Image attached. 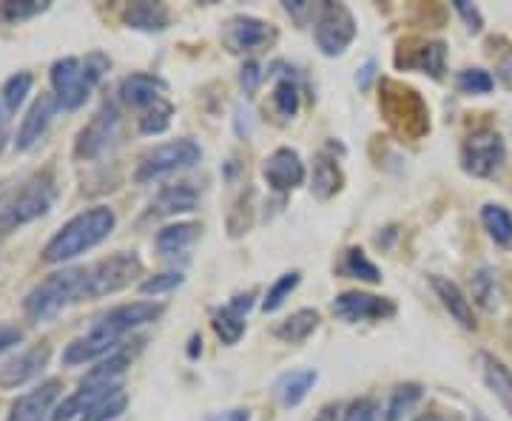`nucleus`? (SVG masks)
I'll use <instances>...</instances> for the list:
<instances>
[{
  "instance_id": "nucleus-1",
  "label": "nucleus",
  "mask_w": 512,
  "mask_h": 421,
  "mask_svg": "<svg viewBox=\"0 0 512 421\" xmlns=\"http://www.w3.org/2000/svg\"><path fill=\"white\" fill-rule=\"evenodd\" d=\"M163 311L165 308L160 302H131V305H120L114 311L103 313L86 336H80V339H74L72 345H66L63 362L66 365H83V362H94V359L106 356L109 350L117 348V342L126 336L128 330L160 319Z\"/></svg>"
},
{
  "instance_id": "nucleus-2",
  "label": "nucleus",
  "mask_w": 512,
  "mask_h": 421,
  "mask_svg": "<svg viewBox=\"0 0 512 421\" xmlns=\"http://www.w3.org/2000/svg\"><path fill=\"white\" fill-rule=\"evenodd\" d=\"M114 225H117V217H114L111 208H106V205L89 208V211L77 214L74 220H69L57 231L52 242L43 248V259L49 265H60V262L80 257V254L92 251L94 245H100L103 239L109 237Z\"/></svg>"
},
{
  "instance_id": "nucleus-3",
  "label": "nucleus",
  "mask_w": 512,
  "mask_h": 421,
  "mask_svg": "<svg viewBox=\"0 0 512 421\" xmlns=\"http://www.w3.org/2000/svg\"><path fill=\"white\" fill-rule=\"evenodd\" d=\"M126 367L128 353H111L106 362H100L97 367H92V370L80 379L77 390H74L72 396L52 413V421H69L74 419V416H83L86 410H92L94 404L103 402L106 396L123 390V387H120V379H123Z\"/></svg>"
},
{
  "instance_id": "nucleus-4",
  "label": "nucleus",
  "mask_w": 512,
  "mask_h": 421,
  "mask_svg": "<svg viewBox=\"0 0 512 421\" xmlns=\"http://www.w3.org/2000/svg\"><path fill=\"white\" fill-rule=\"evenodd\" d=\"M106 72H109V57L97 55V52L86 57V60H77V57L57 60L52 72H49L57 103L69 111L80 109Z\"/></svg>"
},
{
  "instance_id": "nucleus-5",
  "label": "nucleus",
  "mask_w": 512,
  "mask_h": 421,
  "mask_svg": "<svg viewBox=\"0 0 512 421\" xmlns=\"http://www.w3.org/2000/svg\"><path fill=\"white\" fill-rule=\"evenodd\" d=\"M387 126L396 131L402 140H421L430 131V111L421 94L410 86H402L396 80H382V94H379Z\"/></svg>"
},
{
  "instance_id": "nucleus-6",
  "label": "nucleus",
  "mask_w": 512,
  "mask_h": 421,
  "mask_svg": "<svg viewBox=\"0 0 512 421\" xmlns=\"http://www.w3.org/2000/svg\"><path fill=\"white\" fill-rule=\"evenodd\" d=\"M83 293H86V268H66V271L49 274L40 285H35L23 299V311L35 322H46L66 305L83 299Z\"/></svg>"
},
{
  "instance_id": "nucleus-7",
  "label": "nucleus",
  "mask_w": 512,
  "mask_h": 421,
  "mask_svg": "<svg viewBox=\"0 0 512 421\" xmlns=\"http://www.w3.org/2000/svg\"><path fill=\"white\" fill-rule=\"evenodd\" d=\"M55 197V177L49 171L46 174H37L32 180H26L9 200L0 205V228L3 231H12L18 225H26V222L43 217L55 205Z\"/></svg>"
},
{
  "instance_id": "nucleus-8",
  "label": "nucleus",
  "mask_w": 512,
  "mask_h": 421,
  "mask_svg": "<svg viewBox=\"0 0 512 421\" xmlns=\"http://www.w3.org/2000/svg\"><path fill=\"white\" fill-rule=\"evenodd\" d=\"M143 274V262L137 254H114V257L97 262L92 268H86V293L83 299H97L106 293L123 291L126 285L134 282V276Z\"/></svg>"
},
{
  "instance_id": "nucleus-9",
  "label": "nucleus",
  "mask_w": 512,
  "mask_h": 421,
  "mask_svg": "<svg viewBox=\"0 0 512 421\" xmlns=\"http://www.w3.org/2000/svg\"><path fill=\"white\" fill-rule=\"evenodd\" d=\"M316 46L322 49V55L336 57L342 55L356 37V20L350 15L348 6L342 3H322L316 12Z\"/></svg>"
},
{
  "instance_id": "nucleus-10",
  "label": "nucleus",
  "mask_w": 512,
  "mask_h": 421,
  "mask_svg": "<svg viewBox=\"0 0 512 421\" xmlns=\"http://www.w3.org/2000/svg\"><path fill=\"white\" fill-rule=\"evenodd\" d=\"M200 157L202 151L194 140H174V143H165V146L151 148L148 154H143V160L137 165L134 180H137V183L157 180V177H163V174H171V171H180V168L200 163Z\"/></svg>"
},
{
  "instance_id": "nucleus-11",
  "label": "nucleus",
  "mask_w": 512,
  "mask_h": 421,
  "mask_svg": "<svg viewBox=\"0 0 512 421\" xmlns=\"http://www.w3.org/2000/svg\"><path fill=\"white\" fill-rule=\"evenodd\" d=\"M507 160V146L495 131H476L461 146V168L473 177H493Z\"/></svg>"
},
{
  "instance_id": "nucleus-12",
  "label": "nucleus",
  "mask_w": 512,
  "mask_h": 421,
  "mask_svg": "<svg viewBox=\"0 0 512 421\" xmlns=\"http://www.w3.org/2000/svg\"><path fill=\"white\" fill-rule=\"evenodd\" d=\"M333 313L345 322H382V319H390L396 313V305L384 296L350 291L336 296Z\"/></svg>"
},
{
  "instance_id": "nucleus-13",
  "label": "nucleus",
  "mask_w": 512,
  "mask_h": 421,
  "mask_svg": "<svg viewBox=\"0 0 512 421\" xmlns=\"http://www.w3.org/2000/svg\"><path fill=\"white\" fill-rule=\"evenodd\" d=\"M117 123H120L117 109H114L111 103H106L103 109L94 114L92 123L80 131L77 146H74V157H77V160H94V157H100V154L109 148L111 140H114Z\"/></svg>"
},
{
  "instance_id": "nucleus-14",
  "label": "nucleus",
  "mask_w": 512,
  "mask_h": 421,
  "mask_svg": "<svg viewBox=\"0 0 512 421\" xmlns=\"http://www.w3.org/2000/svg\"><path fill=\"white\" fill-rule=\"evenodd\" d=\"M262 174H265V180L274 191H291L305 180V165H302V157L293 148H276L274 154L265 160Z\"/></svg>"
},
{
  "instance_id": "nucleus-15",
  "label": "nucleus",
  "mask_w": 512,
  "mask_h": 421,
  "mask_svg": "<svg viewBox=\"0 0 512 421\" xmlns=\"http://www.w3.org/2000/svg\"><path fill=\"white\" fill-rule=\"evenodd\" d=\"M60 387L63 385L57 379H49V382H43L35 390L23 393L18 402L12 404V410H9V421H46L49 413H52V407H55L57 396H60Z\"/></svg>"
},
{
  "instance_id": "nucleus-16",
  "label": "nucleus",
  "mask_w": 512,
  "mask_h": 421,
  "mask_svg": "<svg viewBox=\"0 0 512 421\" xmlns=\"http://www.w3.org/2000/svg\"><path fill=\"white\" fill-rule=\"evenodd\" d=\"M57 109H60V103H57L55 94H40L35 103H32V109L26 111L23 123H20L15 146H18L20 151H29V148L35 146L37 140L46 134V129H49V123H52V117H55Z\"/></svg>"
},
{
  "instance_id": "nucleus-17",
  "label": "nucleus",
  "mask_w": 512,
  "mask_h": 421,
  "mask_svg": "<svg viewBox=\"0 0 512 421\" xmlns=\"http://www.w3.org/2000/svg\"><path fill=\"white\" fill-rule=\"evenodd\" d=\"M46 362H49V345H37V348L9 359L6 365L0 367V390L26 385L29 379H35L37 373L46 367Z\"/></svg>"
},
{
  "instance_id": "nucleus-18",
  "label": "nucleus",
  "mask_w": 512,
  "mask_h": 421,
  "mask_svg": "<svg viewBox=\"0 0 512 421\" xmlns=\"http://www.w3.org/2000/svg\"><path fill=\"white\" fill-rule=\"evenodd\" d=\"M274 37V32L268 29V23H262V20L256 18H231L228 20V26H225V32H222V40H225V46L231 49V52H251L256 46H262V43H268Z\"/></svg>"
},
{
  "instance_id": "nucleus-19",
  "label": "nucleus",
  "mask_w": 512,
  "mask_h": 421,
  "mask_svg": "<svg viewBox=\"0 0 512 421\" xmlns=\"http://www.w3.org/2000/svg\"><path fill=\"white\" fill-rule=\"evenodd\" d=\"M430 285H433V291L441 299V305L450 311V316L456 319L458 325L464 330H476V313H473V305H470V299L461 293L456 282H450V279H444V276H430Z\"/></svg>"
},
{
  "instance_id": "nucleus-20",
  "label": "nucleus",
  "mask_w": 512,
  "mask_h": 421,
  "mask_svg": "<svg viewBox=\"0 0 512 421\" xmlns=\"http://www.w3.org/2000/svg\"><path fill=\"white\" fill-rule=\"evenodd\" d=\"M165 83L154 74H131L120 83V97L131 109H148L157 100H163Z\"/></svg>"
},
{
  "instance_id": "nucleus-21",
  "label": "nucleus",
  "mask_w": 512,
  "mask_h": 421,
  "mask_svg": "<svg viewBox=\"0 0 512 421\" xmlns=\"http://www.w3.org/2000/svg\"><path fill=\"white\" fill-rule=\"evenodd\" d=\"M478 365L487 387L495 393V399L504 404L512 413V370L501 359H495L493 353H478Z\"/></svg>"
},
{
  "instance_id": "nucleus-22",
  "label": "nucleus",
  "mask_w": 512,
  "mask_h": 421,
  "mask_svg": "<svg viewBox=\"0 0 512 421\" xmlns=\"http://www.w3.org/2000/svg\"><path fill=\"white\" fill-rule=\"evenodd\" d=\"M444 60H447V46L441 40H430V43H421L419 49H413V55L402 57L396 63L404 69H419V72L439 80L444 74Z\"/></svg>"
},
{
  "instance_id": "nucleus-23",
  "label": "nucleus",
  "mask_w": 512,
  "mask_h": 421,
  "mask_svg": "<svg viewBox=\"0 0 512 421\" xmlns=\"http://www.w3.org/2000/svg\"><path fill=\"white\" fill-rule=\"evenodd\" d=\"M123 23L140 32H163L168 26V9L163 3H131L123 12Z\"/></svg>"
},
{
  "instance_id": "nucleus-24",
  "label": "nucleus",
  "mask_w": 512,
  "mask_h": 421,
  "mask_svg": "<svg viewBox=\"0 0 512 421\" xmlns=\"http://www.w3.org/2000/svg\"><path fill=\"white\" fill-rule=\"evenodd\" d=\"M316 370H293V373H285L282 379H279V385H276V396H279V402L285 404V407H296V404L302 402L308 393L316 385Z\"/></svg>"
},
{
  "instance_id": "nucleus-25",
  "label": "nucleus",
  "mask_w": 512,
  "mask_h": 421,
  "mask_svg": "<svg viewBox=\"0 0 512 421\" xmlns=\"http://www.w3.org/2000/svg\"><path fill=\"white\" fill-rule=\"evenodd\" d=\"M342 183H345L342 168L336 165V160H330V157L322 154V157L313 163V194H316L319 200H330L333 194L342 191Z\"/></svg>"
},
{
  "instance_id": "nucleus-26",
  "label": "nucleus",
  "mask_w": 512,
  "mask_h": 421,
  "mask_svg": "<svg viewBox=\"0 0 512 421\" xmlns=\"http://www.w3.org/2000/svg\"><path fill=\"white\" fill-rule=\"evenodd\" d=\"M200 225L197 222H177V225H168L157 234V251L171 257V254H180L185 251L194 239L200 237Z\"/></svg>"
},
{
  "instance_id": "nucleus-27",
  "label": "nucleus",
  "mask_w": 512,
  "mask_h": 421,
  "mask_svg": "<svg viewBox=\"0 0 512 421\" xmlns=\"http://www.w3.org/2000/svg\"><path fill=\"white\" fill-rule=\"evenodd\" d=\"M316 328H319V313L311 311V308H305V311H296L293 316H288L285 322H279L274 333L282 342L299 345V342H305Z\"/></svg>"
},
{
  "instance_id": "nucleus-28",
  "label": "nucleus",
  "mask_w": 512,
  "mask_h": 421,
  "mask_svg": "<svg viewBox=\"0 0 512 421\" xmlns=\"http://www.w3.org/2000/svg\"><path fill=\"white\" fill-rule=\"evenodd\" d=\"M194 205H197V191L188 183L163 188L157 202H154L157 214H180V211H191Z\"/></svg>"
},
{
  "instance_id": "nucleus-29",
  "label": "nucleus",
  "mask_w": 512,
  "mask_h": 421,
  "mask_svg": "<svg viewBox=\"0 0 512 421\" xmlns=\"http://www.w3.org/2000/svg\"><path fill=\"white\" fill-rule=\"evenodd\" d=\"M481 222L487 228V234L498 242V245H512V214L504 205H484L481 208Z\"/></svg>"
},
{
  "instance_id": "nucleus-30",
  "label": "nucleus",
  "mask_w": 512,
  "mask_h": 421,
  "mask_svg": "<svg viewBox=\"0 0 512 421\" xmlns=\"http://www.w3.org/2000/svg\"><path fill=\"white\" fill-rule=\"evenodd\" d=\"M424 396V387L416 385V382H410V385H402L393 390V396H390V404H387V410H384V419L382 421H402L416 404Z\"/></svg>"
},
{
  "instance_id": "nucleus-31",
  "label": "nucleus",
  "mask_w": 512,
  "mask_h": 421,
  "mask_svg": "<svg viewBox=\"0 0 512 421\" xmlns=\"http://www.w3.org/2000/svg\"><path fill=\"white\" fill-rule=\"evenodd\" d=\"M214 330L225 345H237L245 333V313L234 311L231 305L214 313Z\"/></svg>"
},
{
  "instance_id": "nucleus-32",
  "label": "nucleus",
  "mask_w": 512,
  "mask_h": 421,
  "mask_svg": "<svg viewBox=\"0 0 512 421\" xmlns=\"http://www.w3.org/2000/svg\"><path fill=\"white\" fill-rule=\"evenodd\" d=\"M342 271L353 279H365L370 285H376V282H382V274H379V268L365 257V251L362 248H350L348 254H345V262H342Z\"/></svg>"
},
{
  "instance_id": "nucleus-33",
  "label": "nucleus",
  "mask_w": 512,
  "mask_h": 421,
  "mask_svg": "<svg viewBox=\"0 0 512 421\" xmlns=\"http://www.w3.org/2000/svg\"><path fill=\"white\" fill-rule=\"evenodd\" d=\"M473 296L484 311H495L498 305V279H495L493 268H481L473 276Z\"/></svg>"
},
{
  "instance_id": "nucleus-34",
  "label": "nucleus",
  "mask_w": 512,
  "mask_h": 421,
  "mask_svg": "<svg viewBox=\"0 0 512 421\" xmlns=\"http://www.w3.org/2000/svg\"><path fill=\"white\" fill-rule=\"evenodd\" d=\"M171 114H174V106L168 100H157L154 106H148L140 117V131L143 134H163L168 126H171Z\"/></svg>"
},
{
  "instance_id": "nucleus-35",
  "label": "nucleus",
  "mask_w": 512,
  "mask_h": 421,
  "mask_svg": "<svg viewBox=\"0 0 512 421\" xmlns=\"http://www.w3.org/2000/svg\"><path fill=\"white\" fill-rule=\"evenodd\" d=\"M126 404H128V396L123 390H117V393H111L106 396L103 402H97L92 410H86L80 421H111L117 419L120 413H126Z\"/></svg>"
},
{
  "instance_id": "nucleus-36",
  "label": "nucleus",
  "mask_w": 512,
  "mask_h": 421,
  "mask_svg": "<svg viewBox=\"0 0 512 421\" xmlns=\"http://www.w3.org/2000/svg\"><path fill=\"white\" fill-rule=\"evenodd\" d=\"M274 109L276 114H279V117H285V120L299 111V89H296V83H293L291 77H282V80L276 83Z\"/></svg>"
},
{
  "instance_id": "nucleus-37",
  "label": "nucleus",
  "mask_w": 512,
  "mask_h": 421,
  "mask_svg": "<svg viewBox=\"0 0 512 421\" xmlns=\"http://www.w3.org/2000/svg\"><path fill=\"white\" fill-rule=\"evenodd\" d=\"M299 279H302V274L299 271H291V274L279 276L274 282V288L268 291V296H265V302H262V311L265 313H274L279 311L282 305H285V299L291 296V291L299 285Z\"/></svg>"
},
{
  "instance_id": "nucleus-38",
  "label": "nucleus",
  "mask_w": 512,
  "mask_h": 421,
  "mask_svg": "<svg viewBox=\"0 0 512 421\" xmlns=\"http://www.w3.org/2000/svg\"><path fill=\"white\" fill-rule=\"evenodd\" d=\"M49 9V3H43V0H23V3H0V23H20V20H29L40 15V12H46Z\"/></svg>"
},
{
  "instance_id": "nucleus-39",
  "label": "nucleus",
  "mask_w": 512,
  "mask_h": 421,
  "mask_svg": "<svg viewBox=\"0 0 512 421\" xmlns=\"http://www.w3.org/2000/svg\"><path fill=\"white\" fill-rule=\"evenodd\" d=\"M456 86L461 94H490L493 92L495 80L484 69H464L456 77Z\"/></svg>"
},
{
  "instance_id": "nucleus-40",
  "label": "nucleus",
  "mask_w": 512,
  "mask_h": 421,
  "mask_svg": "<svg viewBox=\"0 0 512 421\" xmlns=\"http://www.w3.org/2000/svg\"><path fill=\"white\" fill-rule=\"evenodd\" d=\"M29 92H32V74H26V72L12 74V77L3 83V103H6V109L9 111L18 109Z\"/></svg>"
},
{
  "instance_id": "nucleus-41",
  "label": "nucleus",
  "mask_w": 512,
  "mask_h": 421,
  "mask_svg": "<svg viewBox=\"0 0 512 421\" xmlns=\"http://www.w3.org/2000/svg\"><path fill=\"white\" fill-rule=\"evenodd\" d=\"M185 276L180 274V271H168V274H160V276H151V279H146L140 288H143V293H165V291H174V288H180L183 285Z\"/></svg>"
},
{
  "instance_id": "nucleus-42",
  "label": "nucleus",
  "mask_w": 512,
  "mask_h": 421,
  "mask_svg": "<svg viewBox=\"0 0 512 421\" xmlns=\"http://www.w3.org/2000/svg\"><path fill=\"white\" fill-rule=\"evenodd\" d=\"M345 421H382L379 419V404L373 402V399H356L348 407Z\"/></svg>"
},
{
  "instance_id": "nucleus-43",
  "label": "nucleus",
  "mask_w": 512,
  "mask_h": 421,
  "mask_svg": "<svg viewBox=\"0 0 512 421\" xmlns=\"http://www.w3.org/2000/svg\"><path fill=\"white\" fill-rule=\"evenodd\" d=\"M259 80H262V69H259V63L248 60V63L242 66V74H239V83H242V89H245L248 94L256 92Z\"/></svg>"
},
{
  "instance_id": "nucleus-44",
  "label": "nucleus",
  "mask_w": 512,
  "mask_h": 421,
  "mask_svg": "<svg viewBox=\"0 0 512 421\" xmlns=\"http://www.w3.org/2000/svg\"><path fill=\"white\" fill-rule=\"evenodd\" d=\"M23 342V330L18 325H0V356L6 353V350H12L15 345Z\"/></svg>"
},
{
  "instance_id": "nucleus-45",
  "label": "nucleus",
  "mask_w": 512,
  "mask_h": 421,
  "mask_svg": "<svg viewBox=\"0 0 512 421\" xmlns=\"http://www.w3.org/2000/svg\"><path fill=\"white\" fill-rule=\"evenodd\" d=\"M456 12L461 15V18L467 20L470 32H481L484 20H481V12H478L476 6H470V3H464V0H456Z\"/></svg>"
},
{
  "instance_id": "nucleus-46",
  "label": "nucleus",
  "mask_w": 512,
  "mask_h": 421,
  "mask_svg": "<svg viewBox=\"0 0 512 421\" xmlns=\"http://www.w3.org/2000/svg\"><path fill=\"white\" fill-rule=\"evenodd\" d=\"M498 77H501V83H504V86L512 92V52L501 60V66H498Z\"/></svg>"
},
{
  "instance_id": "nucleus-47",
  "label": "nucleus",
  "mask_w": 512,
  "mask_h": 421,
  "mask_svg": "<svg viewBox=\"0 0 512 421\" xmlns=\"http://www.w3.org/2000/svg\"><path fill=\"white\" fill-rule=\"evenodd\" d=\"M285 9H288L296 20H305L308 12H316L311 3H302V0H299V3H285Z\"/></svg>"
},
{
  "instance_id": "nucleus-48",
  "label": "nucleus",
  "mask_w": 512,
  "mask_h": 421,
  "mask_svg": "<svg viewBox=\"0 0 512 421\" xmlns=\"http://www.w3.org/2000/svg\"><path fill=\"white\" fill-rule=\"evenodd\" d=\"M214 421H251V413L248 410H231V413H222Z\"/></svg>"
},
{
  "instance_id": "nucleus-49",
  "label": "nucleus",
  "mask_w": 512,
  "mask_h": 421,
  "mask_svg": "<svg viewBox=\"0 0 512 421\" xmlns=\"http://www.w3.org/2000/svg\"><path fill=\"white\" fill-rule=\"evenodd\" d=\"M339 419V404H328V407H322V413L316 416V421H336Z\"/></svg>"
},
{
  "instance_id": "nucleus-50",
  "label": "nucleus",
  "mask_w": 512,
  "mask_h": 421,
  "mask_svg": "<svg viewBox=\"0 0 512 421\" xmlns=\"http://www.w3.org/2000/svg\"><path fill=\"white\" fill-rule=\"evenodd\" d=\"M370 77H373V63H367L365 69H362V80H356L362 89H367V83H370Z\"/></svg>"
},
{
  "instance_id": "nucleus-51",
  "label": "nucleus",
  "mask_w": 512,
  "mask_h": 421,
  "mask_svg": "<svg viewBox=\"0 0 512 421\" xmlns=\"http://www.w3.org/2000/svg\"><path fill=\"white\" fill-rule=\"evenodd\" d=\"M416 421H444V419H441V416H421V419Z\"/></svg>"
},
{
  "instance_id": "nucleus-52",
  "label": "nucleus",
  "mask_w": 512,
  "mask_h": 421,
  "mask_svg": "<svg viewBox=\"0 0 512 421\" xmlns=\"http://www.w3.org/2000/svg\"><path fill=\"white\" fill-rule=\"evenodd\" d=\"M3 146H6V134L0 131V151H3Z\"/></svg>"
},
{
  "instance_id": "nucleus-53",
  "label": "nucleus",
  "mask_w": 512,
  "mask_h": 421,
  "mask_svg": "<svg viewBox=\"0 0 512 421\" xmlns=\"http://www.w3.org/2000/svg\"><path fill=\"white\" fill-rule=\"evenodd\" d=\"M476 421H487V419H481V416H478V419Z\"/></svg>"
}]
</instances>
